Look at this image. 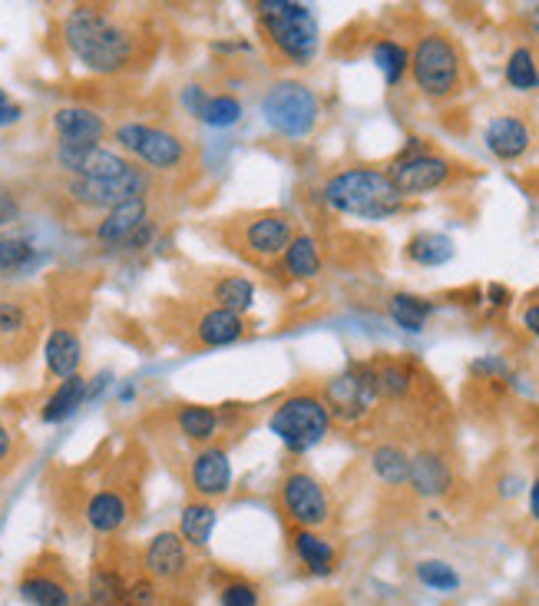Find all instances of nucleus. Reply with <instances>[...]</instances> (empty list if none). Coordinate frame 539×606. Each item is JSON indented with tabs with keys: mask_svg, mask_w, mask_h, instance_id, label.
Segmentation results:
<instances>
[{
	"mask_svg": "<svg viewBox=\"0 0 539 606\" xmlns=\"http://www.w3.org/2000/svg\"><path fill=\"white\" fill-rule=\"evenodd\" d=\"M60 36L66 53L83 70L99 76H119L136 66H146L159 43V36H152L142 17L99 3L70 7L60 23Z\"/></svg>",
	"mask_w": 539,
	"mask_h": 606,
	"instance_id": "nucleus-1",
	"label": "nucleus"
},
{
	"mask_svg": "<svg viewBox=\"0 0 539 606\" xmlns=\"http://www.w3.org/2000/svg\"><path fill=\"white\" fill-rule=\"evenodd\" d=\"M321 202L338 216L364 222H381L404 209V196L394 189L388 169L378 166H351L331 173L321 186Z\"/></svg>",
	"mask_w": 539,
	"mask_h": 606,
	"instance_id": "nucleus-2",
	"label": "nucleus"
},
{
	"mask_svg": "<svg viewBox=\"0 0 539 606\" xmlns=\"http://www.w3.org/2000/svg\"><path fill=\"white\" fill-rule=\"evenodd\" d=\"M255 23L272 53L288 66H308L321 46V27L308 3L298 0H258Z\"/></svg>",
	"mask_w": 539,
	"mask_h": 606,
	"instance_id": "nucleus-3",
	"label": "nucleus"
},
{
	"mask_svg": "<svg viewBox=\"0 0 539 606\" xmlns=\"http://www.w3.org/2000/svg\"><path fill=\"white\" fill-rule=\"evenodd\" d=\"M116 149L133 159L136 166H142L146 173H182L192 166V143L189 136H182L172 126H156V123H119L109 129Z\"/></svg>",
	"mask_w": 539,
	"mask_h": 606,
	"instance_id": "nucleus-4",
	"label": "nucleus"
},
{
	"mask_svg": "<svg viewBox=\"0 0 539 606\" xmlns=\"http://www.w3.org/2000/svg\"><path fill=\"white\" fill-rule=\"evenodd\" d=\"M331 411L321 398V391H288L268 418V431L282 441L288 454H308L331 435Z\"/></svg>",
	"mask_w": 539,
	"mask_h": 606,
	"instance_id": "nucleus-5",
	"label": "nucleus"
},
{
	"mask_svg": "<svg viewBox=\"0 0 539 606\" xmlns=\"http://www.w3.org/2000/svg\"><path fill=\"white\" fill-rule=\"evenodd\" d=\"M411 80L427 100H451L464 90V53L454 36L427 30L411 50Z\"/></svg>",
	"mask_w": 539,
	"mask_h": 606,
	"instance_id": "nucleus-6",
	"label": "nucleus"
},
{
	"mask_svg": "<svg viewBox=\"0 0 539 606\" xmlns=\"http://www.w3.org/2000/svg\"><path fill=\"white\" fill-rule=\"evenodd\" d=\"M225 242L252 265H268L285 255L288 242L298 236L295 219L282 209H258L235 219H225Z\"/></svg>",
	"mask_w": 539,
	"mask_h": 606,
	"instance_id": "nucleus-7",
	"label": "nucleus"
},
{
	"mask_svg": "<svg viewBox=\"0 0 539 606\" xmlns=\"http://www.w3.org/2000/svg\"><path fill=\"white\" fill-rule=\"evenodd\" d=\"M262 116L282 139H308L321 123V100L302 80H275L262 96Z\"/></svg>",
	"mask_w": 539,
	"mask_h": 606,
	"instance_id": "nucleus-8",
	"label": "nucleus"
},
{
	"mask_svg": "<svg viewBox=\"0 0 539 606\" xmlns=\"http://www.w3.org/2000/svg\"><path fill=\"white\" fill-rule=\"evenodd\" d=\"M321 398H325L335 425H345V428L364 425L381 405L374 362H351L348 368L331 375L321 388Z\"/></svg>",
	"mask_w": 539,
	"mask_h": 606,
	"instance_id": "nucleus-9",
	"label": "nucleus"
},
{
	"mask_svg": "<svg viewBox=\"0 0 539 606\" xmlns=\"http://www.w3.org/2000/svg\"><path fill=\"white\" fill-rule=\"evenodd\" d=\"M60 192H63V202L73 206L76 212H86V216H103L109 212L113 206L126 202V199H136V196H149L152 192V173H146L142 166H136L133 173L126 176H116V179H66L60 182Z\"/></svg>",
	"mask_w": 539,
	"mask_h": 606,
	"instance_id": "nucleus-10",
	"label": "nucleus"
},
{
	"mask_svg": "<svg viewBox=\"0 0 539 606\" xmlns=\"http://www.w3.org/2000/svg\"><path fill=\"white\" fill-rule=\"evenodd\" d=\"M454 173H457V166L444 153L427 149L424 139H408V146L388 166V176L404 199L444 189L454 179Z\"/></svg>",
	"mask_w": 539,
	"mask_h": 606,
	"instance_id": "nucleus-11",
	"label": "nucleus"
},
{
	"mask_svg": "<svg viewBox=\"0 0 539 606\" xmlns=\"http://www.w3.org/2000/svg\"><path fill=\"white\" fill-rule=\"evenodd\" d=\"M278 508L298 531H321L331 524L328 488L308 471H288L278 484Z\"/></svg>",
	"mask_w": 539,
	"mask_h": 606,
	"instance_id": "nucleus-12",
	"label": "nucleus"
},
{
	"mask_svg": "<svg viewBox=\"0 0 539 606\" xmlns=\"http://www.w3.org/2000/svg\"><path fill=\"white\" fill-rule=\"evenodd\" d=\"M192 571H195V561L189 544L179 537V531H159L142 547V574L156 581L159 587L179 591L192 581Z\"/></svg>",
	"mask_w": 539,
	"mask_h": 606,
	"instance_id": "nucleus-13",
	"label": "nucleus"
},
{
	"mask_svg": "<svg viewBox=\"0 0 539 606\" xmlns=\"http://www.w3.org/2000/svg\"><path fill=\"white\" fill-rule=\"evenodd\" d=\"M50 163L60 176L73 179H116V176H126L136 169L133 159H126L119 149H109V146H60L53 143V153H50Z\"/></svg>",
	"mask_w": 539,
	"mask_h": 606,
	"instance_id": "nucleus-14",
	"label": "nucleus"
},
{
	"mask_svg": "<svg viewBox=\"0 0 539 606\" xmlns=\"http://www.w3.org/2000/svg\"><path fill=\"white\" fill-rule=\"evenodd\" d=\"M232 481H235V471H232V454L225 445H202L192 451V458L186 464V484H189L192 498L215 504L232 494Z\"/></svg>",
	"mask_w": 539,
	"mask_h": 606,
	"instance_id": "nucleus-15",
	"label": "nucleus"
},
{
	"mask_svg": "<svg viewBox=\"0 0 539 606\" xmlns=\"http://www.w3.org/2000/svg\"><path fill=\"white\" fill-rule=\"evenodd\" d=\"M50 129L60 146H103V139L109 136L106 116L80 103L56 106L50 113Z\"/></svg>",
	"mask_w": 539,
	"mask_h": 606,
	"instance_id": "nucleus-16",
	"label": "nucleus"
},
{
	"mask_svg": "<svg viewBox=\"0 0 539 606\" xmlns=\"http://www.w3.org/2000/svg\"><path fill=\"white\" fill-rule=\"evenodd\" d=\"M152 219V196H136L126 199L119 206H113L109 212H103L93 226V242L103 249H123V242Z\"/></svg>",
	"mask_w": 539,
	"mask_h": 606,
	"instance_id": "nucleus-17",
	"label": "nucleus"
},
{
	"mask_svg": "<svg viewBox=\"0 0 539 606\" xmlns=\"http://www.w3.org/2000/svg\"><path fill=\"white\" fill-rule=\"evenodd\" d=\"M457 478H454V464L447 461L444 451L437 448H421L411 454V478L408 488L421 498V501H441L454 491Z\"/></svg>",
	"mask_w": 539,
	"mask_h": 606,
	"instance_id": "nucleus-18",
	"label": "nucleus"
},
{
	"mask_svg": "<svg viewBox=\"0 0 539 606\" xmlns=\"http://www.w3.org/2000/svg\"><path fill=\"white\" fill-rule=\"evenodd\" d=\"M133 521V501L119 488H99L83 504V524L96 537H116Z\"/></svg>",
	"mask_w": 539,
	"mask_h": 606,
	"instance_id": "nucleus-19",
	"label": "nucleus"
},
{
	"mask_svg": "<svg viewBox=\"0 0 539 606\" xmlns=\"http://www.w3.org/2000/svg\"><path fill=\"white\" fill-rule=\"evenodd\" d=\"M17 594L20 600L30 606H73L76 594L73 584L66 581L63 571L46 567V564H30L20 581H17Z\"/></svg>",
	"mask_w": 539,
	"mask_h": 606,
	"instance_id": "nucleus-20",
	"label": "nucleus"
},
{
	"mask_svg": "<svg viewBox=\"0 0 539 606\" xmlns=\"http://www.w3.org/2000/svg\"><path fill=\"white\" fill-rule=\"evenodd\" d=\"M36 305L27 295H0V348L23 352L36 338Z\"/></svg>",
	"mask_w": 539,
	"mask_h": 606,
	"instance_id": "nucleus-21",
	"label": "nucleus"
},
{
	"mask_svg": "<svg viewBox=\"0 0 539 606\" xmlns=\"http://www.w3.org/2000/svg\"><path fill=\"white\" fill-rule=\"evenodd\" d=\"M484 143L487 149L500 159V163H517L520 156L530 153L533 146V129L524 116L514 113H500L484 126Z\"/></svg>",
	"mask_w": 539,
	"mask_h": 606,
	"instance_id": "nucleus-22",
	"label": "nucleus"
},
{
	"mask_svg": "<svg viewBox=\"0 0 539 606\" xmlns=\"http://www.w3.org/2000/svg\"><path fill=\"white\" fill-rule=\"evenodd\" d=\"M179 435L192 445H219L222 431L232 428V411L212 408V405H179L172 415Z\"/></svg>",
	"mask_w": 539,
	"mask_h": 606,
	"instance_id": "nucleus-23",
	"label": "nucleus"
},
{
	"mask_svg": "<svg viewBox=\"0 0 539 606\" xmlns=\"http://www.w3.org/2000/svg\"><path fill=\"white\" fill-rule=\"evenodd\" d=\"M252 332L245 315L225 312V309H205L202 315H195L192 322V342L199 348H225L242 342Z\"/></svg>",
	"mask_w": 539,
	"mask_h": 606,
	"instance_id": "nucleus-24",
	"label": "nucleus"
},
{
	"mask_svg": "<svg viewBox=\"0 0 539 606\" xmlns=\"http://www.w3.org/2000/svg\"><path fill=\"white\" fill-rule=\"evenodd\" d=\"M43 365H46V375L56 378V382H66V378L80 375L83 342H80V335L70 325L50 328V335L43 342Z\"/></svg>",
	"mask_w": 539,
	"mask_h": 606,
	"instance_id": "nucleus-25",
	"label": "nucleus"
},
{
	"mask_svg": "<svg viewBox=\"0 0 539 606\" xmlns=\"http://www.w3.org/2000/svg\"><path fill=\"white\" fill-rule=\"evenodd\" d=\"M292 554L311 577H331L338 571V547L318 531L292 527Z\"/></svg>",
	"mask_w": 539,
	"mask_h": 606,
	"instance_id": "nucleus-26",
	"label": "nucleus"
},
{
	"mask_svg": "<svg viewBox=\"0 0 539 606\" xmlns=\"http://www.w3.org/2000/svg\"><path fill=\"white\" fill-rule=\"evenodd\" d=\"M202 295H205L209 309H225V312H235V315H245L255 305V285H252V279H245L239 272L212 275Z\"/></svg>",
	"mask_w": 539,
	"mask_h": 606,
	"instance_id": "nucleus-27",
	"label": "nucleus"
},
{
	"mask_svg": "<svg viewBox=\"0 0 539 606\" xmlns=\"http://www.w3.org/2000/svg\"><path fill=\"white\" fill-rule=\"evenodd\" d=\"M86 401H89V378L73 375V378L60 382V385L50 391V398H46L43 408H40V421H43V425H63V421L73 418Z\"/></svg>",
	"mask_w": 539,
	"mask_h": 606,
	"instance_id": "nucleus-28",
	"label": "nucleus"
},
{
	"mask_svg": "<svg viewBox=\"0 0 539 606\" xmlns=\"http://www.w3.org/2000/svg\"><path fill=\"white\" fill-rule=\"evenodd\" d=\"M278 265H282V272H285L288 279H295V282H311V279H318V275H321V245H318V239L308 236V232H298V236L288 242L285 255L278 259Z\"/></svg>",
	"mask_w": 539,
	"mask_h": 606,
	"instance_id": "nucleus-29",
	"label": "nucleus"
},
{
	"mask_svg": "<svg viewBox=\"0 0 539 606\" xmlns=\"http://www.w3.org/2000/svg\"><path fill=\"white\" fill-rule=\"evenodd\" d=\"M215 521H219V511H215V504H209V501L192 498V501L182 508V514H179V537L189 544L192 554L209 547V541H212V534H215Z\"/></svg>",
	"mask_w": 539,
	"mask_h": 606,
	"instance_id": "nucleus-30",
	"label": "nucleus"
},
{
	"mask_svg": "<svg viewBox=\"0 0 539 606\" xmlns=\"http://www.w3.org/2000/svg\"><path fill=\"white\" fill-rule=\"evenodd\" d=\"M434 312H437V305H434L431 299H424V295H414V292H394V295L388 299V315H391V322H394L401 332H411V335L424 332L427 322L434 318Z\"/></svg>",
	"mask_w": 539,
	"mask_h": 606,
	"instance_id": "nucleus-31",
	"label": "nucleus"
},
{
	"mask_svg": "<svg viewBox=\"0 0 539 606\" xmlns=\"http://www.w3.org/2000/svg\"><path fill=\"white\" fill-rule=\"evenodd\" d=\"M40 265V249L20 232H0V279L27 275Z\"/></svg>",
	"mask_w": 539,
	"mask_h": 606,
	"instance_id": "nucleus-32",
	"label": "nucleus"
},
{
	"mask_svg": "<svg viewBox=\"0 0 539 606\" xmlns=\"http://www.w3.org/2000/svg\"><path fill=\"white\" fill-rule=\"evenodd\" d=\"M126 577L113 564H93L86 577V604L89 606H116L126 600Z\"/></svg>",
	"mask_w": 539,
	"mask_h": 606,
	"instance_id": "nucleus-33",
	"label": "nucleus"
},
{
	"mask_svg": "<svg viewBox=\"0 0 539 606\" xmlns=\"http://www.w3.org/2000/svg\"><path fill=\"white\" fill-rule=\"evenodd\" d=\"M371 471L374 478L384 484V488H408V478H411V454L401 448V445H378L371 451Z\"/></svg>",
	"mask_w": 539,
	"mask_h": 606,
	"instance_id": "nucleus-34",
	"label": "nucleus"
},
{
	"mask_svg": "<svg viewBox=\"0 0 539 606\" xmlns=\"http://www.w3.org/2000/svg\"><path fill=\"white\" fill-rule=\"evenodd\" d=\"M374 375H378V391H381V401H408L414 385H418V375L408 362H398V358H388V362H374Z\"/></svg>",
	"mask_w": 539,
	"mask_h": 606,
	"instance_id": "nucleus-35",
	"label": "nucleus"
},
{
	"mask_svg": "<svg viewBox=\"0 0 539 606\" xmlns=\"http://www.w3.org/2000/svg\"><path fill=\"white\" fill-rule=\"evenodd\" d=\"M454 252H457V245L444 232H418L408 242V259L421 269H441L454 259Z\"/></svg>",
	"mask_w": 539,
	"mask_h": 606,
	"instance_id": "nucleus-36",
	"label": "nucleus"
},
{
	"mask_svg": "<svg viewBox=\"0 0 539 606\" xmlns=\"http://www.w3.org/2000/svg\"><path fill=\"white\" fill-rule=\"evenodd\" d=\"M371 60H374V66L381 70V76H384L388 86H401V80H404L408 70H411V50H408L404 43L391 40V36L374 40Z\"/></svg>",
	"mask_w": 539,
	"mask_h": 606,
	"instance_id": "nucleus-37",
	"label": "nucleus"
},
{
	"mask_svg": "<svg viewBox=\"0 0 539 606\" xmlns=\"http://www.w3.org/2000/svg\"><path fill=\"white\" fill-rule=\"evenodd\" d=\"M504 80H507L517 93H533V90H539V63L533 46H517V50L507 56Z\"/></svg>",
	"mask_w": 539,
	"mask_h": 606,
	"instance_id": "nucleus-38",
	"label": "nucleus"
},
{
	"mask_svg": "<svg viewBox=\"0 0 539 606\" xmlns=\"http://www.w3.org/2000/svg\"><path fill=\"white\" fill-rule=\"evenodd\" d=\"M245 106L235 93H209L202 113H199V123L202 126H212V129H229L242 119Z\"/></svg>",
	"mask_w": 539,
	"mask_h": 606,
	"instance_id": "nucleus-39",
	"label": "nucleus"
},
{
	"mask_svg": "<svg viewBox=\"0 0 539 606\" xmlns=\"http://www.w3.org/2000/svg\"><path fill=\"white\" fill-rule=\"evenodd\" d=\"M414 577L421 587L434 591V594H457L461 591V574L447 564V561H418Z\"/></svg>",
	"mask_w": 539,
	"mask_h": 606,
	"instance_id": "nucleus-40",
	"label": "nucleus"
},
{
	"mask_svg": "<svg viewBox=\"0 0 539 606\" xmlns=\"http://www.w3.org/2000/svg\"><path fill=\"white\" fill-rule=\"evenodd\" d=\"M219 606H262V587L245 577H229L219 587Z\"/></svg>",
	"mask_w": 539,
	"mask_h": 606,
	"instance_id": "nucleus-41",
	"label": "nucleus"
},
{
	"mask_svg": "<svg viewBox=\"0 0 539 606\" xmlns=\"http://www.w3.org/2000/svg\"><path fill=\"white\" fill-rule=\"evenodd\" d=\"M159 591H162V587L142 574L139 581H133V584H129L126 600H129L133 606H159V600H162V597H159Z\"/></svg>",
	"mask_w": 539,
	"mask_h": 606,
	"instance_id": "nucleus-42",
	"label": "nucleus"
},
{
	"mask_svg": "<svg viewBox=\"0 0 539 606\" xmlns=\"http://www.w3.org/2000/svg\"><path fill=\"white\" fill-rule=\"evenodd\" d=\"M179 100H182V109H186L192 119H199V113H202V106H205V100H209V90H205L202 83H189V86L179 93Z\"/></svg>",
	"mask_w": 539,
	"mask_h": 606,
	"instance_id": "nucleus-43",
	"label": "nucleus"
},
{
	"mask_svg": "<svg viewBox=\"0 0 539 606\" xmlns=\"http://www.w3.org/2000/svg\"><path fill=\"white\" fill-rule=\"evenodd\" d=\"M20 119H23V106L7 90H0V129L3 126H17Z\"/></svg>",
	"mask_w": 539,
	"mask_h": 606,
	"instance_id": "nucleus-44",
	"label": "nucleus"
},
{
	"mask_svg": "<svg viewBox=\"0 0 539 606\" xmlns=\"http://www.w3.org/2000/svg\"><path fill=\"white\" fill-rule=\"evenodd\" d=\"M17 461V435L0 421V474Z\"/></svg>",
	"mask_w": 539,
	"mask_h": 606,
	"instance_id": "nucleus-45",
	"label": "nucleus"
},
{
	"mask_svg": "<svg viewBox=\"0 0 539 606\" xmlns=\"http://www.w3.org/2000/svg\"><path fill=\"white\" fill-rule=\"evenodd\" d=\"M17 216H20V199L13 196V189H7V186L0 182V226L17 222Z\"/></svg>",
	"mask_w": 539,
	"mask_h": 606,
	"instance_id": "nucleus-46",
	"label": "nucleus"
},
{
	"mask_svg": "<svg viewBox=\"0 0 539 606\" xmlns=\"http://www.w3.org/2000/svg\"><path fill=\"white\" fill-rule=\"evenodd\" d=\"M527 491V481H524V474H517V471H510V474H504L500 481H497V494L504 498V501H514L517 494H524Z\"/></svg>",
	"mask_w": 539,
	"mask_h": 606,
	"instance_id": "nucleus-47",
	"label": "nucleus"
},
{
	"mask_svg": "<svg viewBox=\"0 0 539 606\" xmlns=\"http://www.w3.org/2000/svg\"><path fill=\"white\" fill-rule=\"evenodd\" d=\"M524 328H527L533 338H539V302H530V305L524 309Z\"/></svg>",
	"mask_w": 539,
	"mask_h": 606,
	"instance_id": "nucleus-48",
	"label": "nucleus"
},
{
	"mask_svg": "<svg viewBox=\"0 0 539 606\" xmlns=\"http://www.w3.org/2000/svg\"><path fill=\"white\" fill-rule=\"evenodd\" d=\"M527 491H530V521L539 524V474L527 484Z\"/></svg>",
	"mask_w": 539,
	"mask_h": 606,
	"instance_id": "nucleus-49",
	"label": "nucleus"
},
{
	"mask_svg": "<svg viewBox=\"0 0 539 606\" xmlns=\"http://www.w3.org/2000/svg\"><path fill=\"white\" fill-rule=\"evenodd\" d=\"M530 30L537 33V40H539V3H533V7H530Z\"/></svg>",
	"mask_w": 539,
	"mask_h": 606,
	"instance_id": "nucleus-50",
	"label": "nucleus"
},
{
	"mask_svg": "<svg viewBox=\"0 0 539 606\" xmlns=\"http://www.w3.org/2000/svg\"><path fill=\"white\" fill-rule=\"evenodd\" d=\"M116 606H133V604H129V600H123V604H116Z\"/></svg>",
	"mask_w": 539,
	"mask_h": 606,
	"instance_id": "nucleus-51",
	"label": "nucleus"
},
{
	"mask_svg": "<svg viewBox=\"0 0 539 606\" xmlns=\"http://www.w3.org/2000/svg\"><path fill=\"white\" fill-rule=\"evenodd\" d=\"M318 606H338V604H318Z\"/></svg>",
	"mask_w": 539,
	"mask_h": 606,
	"instance_id": "nucleus-52",
	"label": "nucleus"
}]
</instances>
